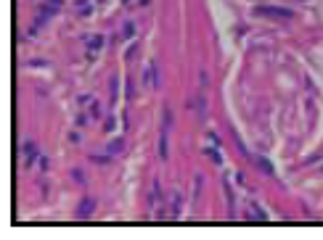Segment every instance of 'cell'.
I'll return each mask as SVG.
<instances>
[{"mask_svg":"<svg viewBox=\"0 0 323 240\" xmlns=\"http://www.w3.org/2000/svg\"><path fill=\"white\" fill-rule=\"evenodd\" d=\"M257 14L262 16H278V19H292V11H283V8H270V5H260Z\"/></svg>","mask_w":323,"mask_h":240,"instance_id":"cell-1","label":"cell"},{"mask_svg":"<svg viewBox=\"0 0 323 240\" xmlns=\"http://www.w3.org/2000/svg\"><path fill=\"white\" fill-rule=\"evenodd\" d=\"M249 159H252V161H257V164H260V169H262L265 174H270V177H273V174H276V172H273V166H270L268 161L262 159V156H249Z\"/></svg>","mask_w":323,"mask_h":240,"instance_id":"cell-2","label":"cell"},{"mask_svg":"<svg viewBox=\"0 0 323 240\" xmlns=\"http://www.w3.org/2000/svg\"><path fill=\"white\" fill-rule=\"evenodd\" d=\"M90 211H93V200H85V203L77 209V214H80V217H90Z\"/></svg>","mask_w":323,"mask_h":240,"instance_id":"cell-3","label":"cell"},{"mask_svg":"<svg viewBox=\"0 0 323 240\" xmlns=\"http://www.w3.org/2000/svg\"><path fill=\"white\" fill-rule=\"evenodd\" d=\"M159 159L162 161L167 159V135H162V140H159Z\"/></svg>","mask_w":323,"mask_h":240,"instance_id":"cell-4","label":"cell"}]
</instances>
